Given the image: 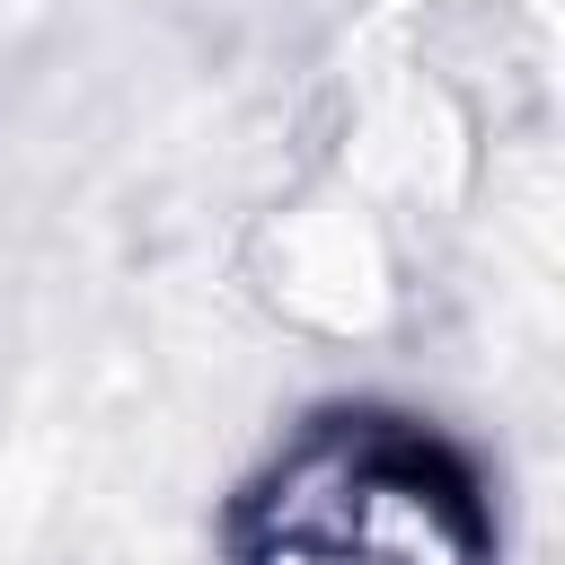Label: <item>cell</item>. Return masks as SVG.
I'll list each match as a JSON object with an SVG mask.
<instances>
[{"instance_id":"1","label":"cell","mask_w":565,"mask_h":565,"mask_svg":"<svg viewBox=\"0 0 565 565\" xmlns=\"http://www.w3.org/2000/svg\"><path fill=\"white\" fill-rule=\"evenodd\" d=\"M230 565H503V530L415 415H318L238 494Z\"/></svg>"},{"instance_id":"2","label":"cell","mask_w":565,"mask_h":565,"mask_svg":"<svg viewBox=\"0 0 565 565\" xmlns=\"http://www.w3.org/2000/svg\"><path fill=\"white\" fill-rule=\"evenodd\" d=\"M282 265H274V291L291 300V318L309 327H371L388 300H397V221L353 185V177H318L291 212H282Z\"/></svg>"}]
</instances>
